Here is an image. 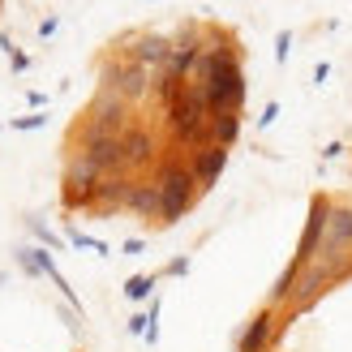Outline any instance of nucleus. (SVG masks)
<instances>
[{
    "label": "nucleus",
    "instance_id": "obj_1",
    "mask_svg": "<svg viewBox=\"0 0 352 352\" xmlns=\"http://www.w3.org/2000/svg\"><path fill=\"white\" fill-rule=\"evenodd\" d=\"M160 198H164V210H160V223H176L185 215V210L193 206V193H198V176H193V168L168 160L160 168Z\"/></svg>",
    "mask_w": 352,
    "mask_h": 352
},
{
    "label": "nucleus",
    "instance_id": "obj_2",
    "mask_svg": "<svg viewBox=\"0 0 352 352\" xmlns=\"http://www.w3.org/2000/svg\"><path fill=\"white\" fill-rule=\"evenodd\" d=\"M202 95H206L210 116H215V112H236V108H241V99H245V78H241L236 56H228L215 74H210V82L202 86Z\"/></svg>",
    "mask_w": 352,
    "mask_h": 352
},
{
    "label": "nucleus",
    "instance_id": "obj_3",
    "mask_svg": "<svg viewBox=\"0 0 352 352\" xmlns=\"http://www.w3.org/2000/svg\"><path fill=\"white\" fill-rule=\"evenodd\" d=\"M129 120H125V99L116 91H99L91 112H86V129L82 138H125Z\"/></svg>",
    "mask_w": 352,
    "mask_h": 352
},
{
    "label": "nucleus",
    "instance_id": "obj_4",
    "mask_svg": "<svg viewBox=\"0 0 352 352\" xmlns=\"http://www.w3.org/2000/svg\"><path fill=\"white\" fill-rule=\"evenodd\" d=\"M103 91H116L125 103L133 99H142L151 91V69L146 65H138V60H125V65H103Z\"/></svg>",
    "mask_w": 352,
    "mask_h": 352
},
{
    "label": "nucleus",
    "instance_id": "obj_5",
    "mask_svg": "<svg viewBox=\"0 0 352 352\" xmlns=\"http://www.w3.org/2000/svg\"><path fill=\"white\" fill-rule=\"evenodd\" d=\"M82 155H86V160H91L103 176H112V172H125V168H129L120 138H82Z\"/></svg>",
    "mask_w": 352,
    "mask_h": 352
},
{
    "label": "nucleus",
    "instance_id": "obj_6",
    "mask_svg": "<svg viewBox=\"0 0 352 352\" xmlns=\"http://www.w3.org/2000/svg\"><path fill=\"white\" fill-rule=\"evenodd\" d=\"M228 168V146H202V151H193V176H198V185H215L219 181V172Z\"/></svg>",
    "mask_w": 352,
    "mask_h": 352
},
{
    "label": "nucleus",
    "instance_id": "obj_7",
    "mask_svg": "<svg viewBox=\"0 0 352 352\" xmlns=\"http://www.w3.org/2000/svg\"><path fill=\"white\" fill-rule=\"evenodd\" d=\"M129 189H133V181H129L125 172L99 176V185H95V202H99V210H116V206H125V202H129Z\"/></svg>",
    "mask_w": 352,
    "mask_h": 352
},
{
    "label": "nucleus",
    "instance_id": "obj_8",
    "mask_svg": "<svg viewBox=\"0 0 352 352\" xmlns=\"http://www.w3.org/2000/svg\"><path fill=\"white\" fill-rule=\"evenodd\" d=\"M129 60H138V65H160V69H168V60H172V43L168 39H160V34H142L138 39V47L129 52Z\"/></svg>",
    "mask_w": 352,
    "mask_h": 352
},
{
    "label": "nucleus",
    "instance_id": "obj_9",
    "mask_svg": "<svg viewBox=\"0 0 352 352\" xmlns=\"http://www.w3.org/2000/svg\"><path fill=\"white\" fill-rule=\"evenodd\" d=\"M271 331H275V318H271L267 309H262L258 318L241 331V344H236V348H241V352H262V348L271 344Z\"/></svg>",
    "mask_w": 352,
    "mask_h": 352
},
{
    "label": "nucleus",
    "instance_id": "obj_10",
    "mask_svg": "<svg viewBox=\"0 0 352 352\" xmlns=\"http://www.w3.org/2000/svg\"><path fill=\"white\" fill-rule=\"evenodd\" d=\"M120 146H125V160H129V168H138V164H151V160H155V142H151V133H146V129H125V138H120Z\"/></svg>",
    "mask_w": 352,
    "mask_h": 352
},
{
    "label": "nucleus",
    "instance_id": "obj_11",
    "mask_svg": "<svg viewBox=\"0 0 352 352\" xmlns=\"http://www.w3.org/2000/svg\"><path fill=\"white\" fill-rule=\"evenodd\" d=\"M129 210H138V215H155L160 219V210H164V198H160V185H133L129 189V202H125Z\"/></svg>",
    "mask_w": 352,
    "mask_h": 352
},
{
    "label": "nucleus",
    "instance_id": "obj_12",
    "mask_svg": "<svg viewBox=\"0 0 352 352\" xmlns=\"http://www.w3.org/2000/svg\"><path fill=\"white\" fill-rule=\"evenodd\" d=\"M198 60H202V47L193 43V39H181L172 47V60H168V69L176 78H185V74H193V69H198Z\"/></svg>",
    "mask_w": 352,
    "mask_h": 352
},
{
    "label": "nucleus",
    "instance_id": "obj_13",
    "mask_svg": "<svg viewBox=\"0 0 352 352\" xmlns=\"http://www.w3.org/2000/svg\"><path fill=\"white\" fill-rule=\"evenodd\" d=\"M236 133H241L236 112H215V116H210V142H215V146H232Z\"/></svg>",
    "mask_w": 352,
    "mask_h": 352
},
{
    "label": "nucleus",
    "instance_id": "obj_14",
    "mask_svg": "<svg viewBox=\"0 0 352 352\" xmlns=\"http://www.w3.org/2000/svg\"><path fill=\"white\" fill-rule=\"evenodd\" d=\"M181 91H185V82H181V78H176V74H172V69H164V74H160V82H155V95H160L164 103H172V99H176V95H181Z\"/></svg>",
    "mask_w": 352,
    "mask_h": 352
},
{
    "label": "nucleus",
    "instance_id": "obj_15",
    "mask_svg": "<svg viewBox=\"0 0 352 352\" xmlns=\"http://www.w3.org/2000/svg\"><path fill=\"white\" fill-rule=\"evenodd\" d=\"M151 288H155V275H133L129 284H125V296H133V301H146Z\"/></svg>",
    "mask_w": 352,
    "mask_h": 352
},
{
    "label": "nucleus",
    "instance_id": "obj_16",
    "mask_svg": "<svg viewBox=\"0 0 352 352\" xmlns=\"http://www.w3.org/2000/svg\"><path fill=\"white\" fill-rule=\"evenodd\" d=\"M43 125V116H17L13 120V129H39Z\"/></svg>",
    "mask_w": 352,
    "mask_h": 352
},
{
    "label": "nucleus",
    "instance_id": "obj_17",
    "mask_svg": "<svg viewBox=\"0 0 352 352\" xmlns=\"http://www.w3.org/2000/svg\"><path fill=\"white\" fill-rule=\"evenodd\" d=\"M9 65L17 69V74H22V69H26V56H22V52H9Z\"/></svg>",
    "mask_w": 352,
    "mask_h": 352
},
{
    "label": "nucleus",
    "instance_id": "obj_18",
    "mask_svg": "<svg viewBox=\"0 0 352 352\" xmlns=\"http://www.w3.org/2000/svg\"><path fill=\"white\" fill-rule=\"evenodd\" d=\"M185 271H189V262H185V258H176L172 267H168V275H185Z\"/></svg>",
    "mask_w": 352,
    "mask_h": 352
}]
</instances>
